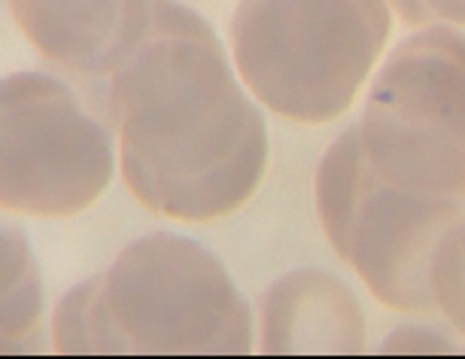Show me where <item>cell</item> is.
I'll return each mask as SVG.
<instances>
[{"instance_id":"3","label":"cell","mask_w":465,"mask_h":359,"mask_svg":"<svg viewBox=\"0 0 465 359\" xmlns=\"http://www.w3.org/2000/svg\"><path fill=\"white\" fill-rule=\"evenodd\" d=\"M390 28L386 0H241L234 67L271 113L322 125L350 110Z\"/></svg>"},{"instance_id":"7","label":"cell","mask_w":465,"mask_h":359,"mask_svg":"<svg viewBox=\"0 0 465 359\" xmlns=\"http://www.w3.org/2000/svg\"><path fill=\"white\" fill-rule=\"evenodd\" d=\"M10 13L49 65L98 83L143 34L149 0H10Z\"/></svg>"},{"instance_id":"1","label":"cell","mask_w":465,"mask_h":359,"mask_svg":"<svg viewBox=\"0 0 465 359\" xmlns=\"http://www.w3.org/2000/svg\"><path fill=\"white\" fill-rule=\"evenodd\" d=\"M94 92L119 135L125 186L146 210L210 223L259 192L268 168L265 119L195 10L149 0L143 34Z\"/></svg>"},{"instance_id":"2","label":"cell","mask_w":465,"mask_h":359,"mask_svg":"<svg viewBox=\"0 0 465 359\" xmlns=\"http://www.w3.org/2000/svg\"><path fill=\"white\" fill-rule=\"evenodd\" d=\"M61 356H250L252 314L225 265L171 232L128 244L52 317Z\"/></svg>"},{"instance_id":"4","label":"cell","mask_w":465,"mask_h":359,"mask_svg":"<svg viewBox=\"0 0 465 359\" xmlns=\"http://www.w3.org/2000/svg\"><path fill=\"white\" fill-rule=\"evenodd\" d=\"M313 201L331 250L383 308L435 311V259L447 234L465 220V201L414 195L381 180L365 159L356 125L322 153Z\"/></svg>"},{"instance_id":"9","label":"cell","mask_w":465,"mask_h":359,"mask_svg":"<svg viewBox=\"0 0 465 359\" xmlns=\"http://www.w3.org/2000/svg\"><path fill=\"white\" fill-rule=\"evenodd\" d=\"M43 344V280L19 225L0 223V356H37Z\"/></svg>"},{"instance_id":"5","label":"cell","mask_w":465,"mask_h":359,"mask_svg":"<svg viewBox=\"0 0 465 359\" xmlns=\"http://www.w3.org/2000/svg\"><path fill=\"white\" fill-rule=\"evenodd\" d=\"M359 144L381 180L414 195L465 201V34H411L368 92Z\"/></svg>"},{"instance_id":"6","label":"cell","mask_w":465,"mask_h":359,"mask_svg":"<svg viewBox=\"0 0 465 359\" xmlns=\"http://www.w3.org/2000/svg\"><path fill=\"white\" fill-rule=\"evenodd\" d=\"M110 180V131L67 83L34 70L0 80V210L80 216Z\"/></svg>"},{"instance_id":"11","label":"cell","mask_w":465,"mask_h":359,"mask_svg":"<svg viewBox=\"0 0 465 359\" xmlns=\"http://www.w3.org/2000/svg\"><path fill=\"white\" fill-rule=\"evenodd\" d=\"M411 28L429 25H465V0H386Z\"/></svg>"},{"instance_id":"10","label":"cell","mask_w":465,"mask_h":359,"mask_svg":"<svg viewBox=\"0 0 465 359\" xmlns=\"http://www.w3.org/2000/svg\"><path fill=\"white\" fill-rule=\"evenodd\" d=\"M435 311L465 338V220L447 234L432 271Z\"/></svg>"},{"instance_id":"12","label":"cell","mask_w":465,"mask_h":359,"mask_svg":"<svg viewBox=\"0 0 465 359\" xmlns=\"http://www.w3.org/2000/svg\"><path fill=\"white\" fill-rule=\"evenodd\" d=\"M453 341L438 338L429 329H396V335L383 344V354H456Z\"/></svg>"},{"instance_id":"8","label":"cell","mask_w":465,"mask_h":359,"mask_svg":"<svg viewBox=\"0 0 465 359\" xmlns=\"http://www.w3.org/2000/svg\"><path fill=\"white\" fill-rule=\"evenodd\" d=\"M265 356H362L365 317L353 290L326 271H292L262 302Z\"/></svg>"}]
</instances>
